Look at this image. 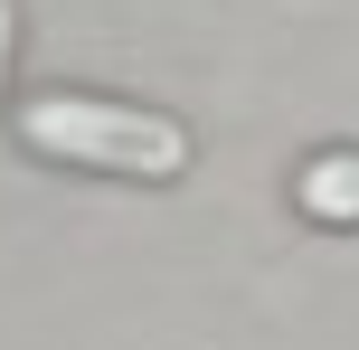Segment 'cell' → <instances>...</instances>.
<instances>
[{
    "label": "cell",
    "instance_id": "1",
    "mask_svg": "<svg viewBox=\"0 0 359 350\" xmlns=\"http://www.w3.org/2000/svg\"><path fill=\"white\" fill-rule=\"evenodd\" d=\"M19 152L57 170H104V180H180L198 161V133L170 105H133V95H86V86H48L10 114Z\"/></svg>",
    "mask_w": 359,
    "mask_h": 350
},
{
    "label": "cell",
    "instance_id": "3",
    "mask_svg": "<svg viewBox=\"0 0 359 350\" xmlns=\"http://www.w3.org/2000/svg\"><path fill=\"white\" fill-rule=\"evenodd\" d=\"M10 57H19V0H0V95H10Z\"/></svg>",
    "mask_w": 359,
    "mask_h": 350
},
{
    "label": "cell",
    "instance_id": "2",
    "mask_svg": "<svg viewBox=\"0 0 359 350\" xmlns=\"http://www.w3.org/2000/svg\"><path fill=\"white\" fill-rule=\"evenodd\" d=\"M293 208L312 227H359V142H331L293 170Z\"/></svg>",
    "mask_w": 359,
    "mask_h": 350
}]
</instances>
